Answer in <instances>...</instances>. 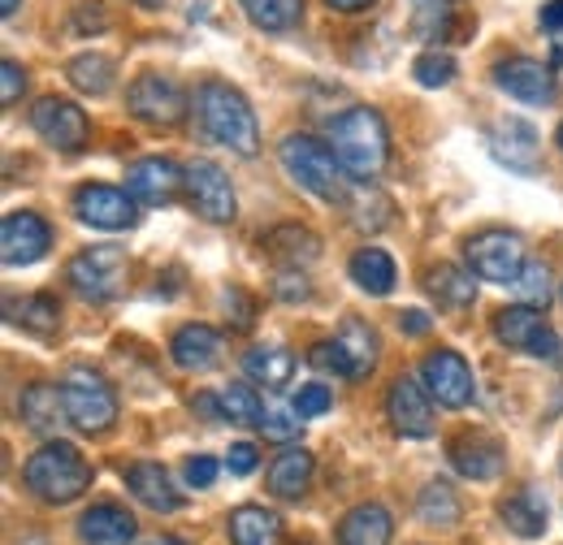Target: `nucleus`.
<instances>
[{"label": "nucleus", "instance_id": "obj_1", "mask_svg": "<svg viewBox=\"0 0 563 545\" xmlns=\"http://www.w3.org/2000/svg\"><path fill=\"white\" fill-rule=\"evenodd\" d=\"M196 113H200V126H205V135L212 143H221V147H230L239 156H256L261 131H256V113L243 100V91H234L221 78H209L196 91Z\"/></svg>", "mask_w": 563, "mask_h": 545}, {"label": "nucleus", "instance_id": "obj_2", "mask_svg": "<svg viewBox=\"0 0 563 545\" xmlns=\"http://www.w3.org/2000/svg\"><path fill=\"white\" fill-rule=\"evenodd\" d=\"M330 143H334V156L343 160V169L355 178H377L390 160V131H386L382 113L368 109V104L347 109L330 126Z\"/></svg>", "mask_w": 563, "mask_h": 545}, {"label": "nucleus", "instance_id": "obj_3", "mask_svg": "<svg viewBox=\"0 0 563 545\" xmlns=\"http://www.w3.org/2000/svg\"><path fill=\"white\" fill-rule=\"evenodd\" d=\"M282 169L303 187L312 191L317 200L325 204H347L352 200V187L343 178V160L334 156V147H325L321 138L312 135H286L278 147Z\"/></svg>", "mask_w": 563, "mask_h": 545}, {"label": "nucleus", "instance_id": "obj_4", "mask_svg": "<svg viewBox=\"0 0 563 545\" xmlns=\"http://www.w3.org/2000/svg\"><path fill=\"white\" fill-rule=\"evenodd\" d=\"M22 480H26V489L35 498L66 507L74 498H82V489L91 485V468H87V459H82L78 446H70V442H48V446H40L26 459Z\"/></svg>", "mask_w": 563, "mask_h": 545}, {"label": "nucleus", "instance_id": "obj_5", "mask_svg": "<svg viewBox=\"0 0 563 545\" xmlns=\"http://www.w3.org/2000/svg\"><path fill=\"white\" fill-rule=\"evenodd\" d=\"M62 394H66V415H70L74 429H82V433L113 429L118 394H113V386L96 368H70L66 381H62Z\"/></svg>", "mask_w": 563, "mask_h": 545}, {"label": "nucleus", "instance_id": "obj_6", "mask_svg": "<svg viewBox=\"0 0 563 545\" xmlns=\"http://www.w3.org/2000/svg\"><path fill=\"white\" fill-rule=\"evenodd\" d=\"M126 252L122 247H87L82 256H74L70 269H66V281L74 286L78 299H91V303H109L122 294L126 286Z\"/></svg>", "mask_w": 563, "mask_h": 545}, {"label": "nucleus", "instance_id": "obj_7", "mask_svg": "<svg viewBox=\"0 0 563 545\" xmlns=\"http://www.w3.org/2000/svg\"><path fill=\"white\" fill-rule=\"evenodd\" d=\"M464 256H468V269L482 281H498V286H511L525 269V243H520V234H507V230H486V234L468 238Z\"/></svg>", "mask_w": 563, "mask_h": 545}, {"label": "nucleus", "instance_id": "obj_8", "mask_svg": "<svg viewBox=\"0 0 563 545\" xmlns=\"http://www.w3.org/2000/svg\"><path fill=\"white\" fill-rule=\"evenodd\" d=\"M494 334L498 342H507L511 351H525V355H538V359H555L563 346L560 334L547 325L542 308H529V303H511L494 316Z\"/></svg>", "mask_w": 563, "mask_h": 545}, {"label": "nucleus", "instance_id": "obj_9", "mask_svg": "<svg viewBox=\"0 0 563 545\" xmlns=\"http://www.w3.org/2000/svg\"><path fill=\"white\" fill-rule=\"evenodd\" d=\"M126 104H131V113L140 122L165 126V131L187 118V96H183V87L169 74H140L131 82V91H126Z\"/></svg>", "mask_w": 563, "mask_h": 545}, {"label": "nucleus", "instance_id": "obj_10", "mask_svg": "<svg viewBox=\"0 0 563 545\" xmlns=\"http://www.w3.org/2000/svg\"><path fill=\"white\" fill-rule=\"evenodd\" d=\"M421 381L424 390L438 399V408H468L473 403V368H468V359L460 355V351H433V355H424L421 364Z\"/></svg>", "mask_w": 563, "mask_h": 545}, {"label": "nucleus", "instance_id": "obj_11", "mask_svg": "<svg viewBox=\"0 0 563 545\" xmlns=\"http://www.w3.org/2000/svg\"><path fill=\"white\" fill-rule=\"evenodd\" d=\"M53 247V230L44 216L35 212H9L0 225V256L9 269H26L35 260H44Z\"/></svg>", "mask_w": 563, "mask_h": 545}, {"label": "nucleus", "instance_id": "obj_12", "mask_svg": "<svg viewBox=\"0 0 563 545\" xmlns=\"http://www.w3.org/2000/svg\"><path fill=\"white\" fill-rule=\"evenodd\" d=\"M31 126L44 143H53L57 152H78L91 126H87V113L74 104V100H57V96H44L35 109H31Z\"/></svg>", "mask_w": 563, "mask_h": 545}, {"label": "nucleus", "instance_id": "obj_13", "mask_svg": "<svg viewBox=\"0 0 563 545\" xmlns=\"http://www.w3.org/2000/svg\"><path fill=\"white\" fill-rule=\"evenodd\" d=\"M494 82H498L507 96L525 100V104H555V100H560V82H555L551 66H542V62H533V57L498 62Z\"/></svg>", "mask_w": 563, "mask_h": 545}, {"label": "nucleus", "instance_id": "obj_14", "mask_svg": "<svg viewBox=\"0 0 563 545\" xmlns=\"http://www.w3.org/2000/svg\"><path fill=\"white\" fill-rule=\"evenodd\" d=\"M187 196L200 216L209 221H234V191H230V178L221 165L212 160H191L187 165Z\"/></svg>", "mask_w": 563, "mask_h": 545}, {"label": "nucleus", "instance_id": "obj_15", "mask_svg": "<svg viewBox=\"0 0 563 545\" xmlns=\"http://www.w3.org/2000/svg\"><path fill=\"white\" fill-rule=\"evenodd\" d=\"M486 138L498 165L511 174H538V131L525 118H498Z\"/></svg>", "mask_w": 563, "mask_h": 545}, {"label": "nucleus", "instance_id": "obj_16", "mask_svg": "<svg viewBox=\"0 0 563 545\" xmlns=\"http://www.w3.org/2000/svg\"><path fill=\"white\" fill-rule=\"evenodd\" d=\"M187 187V169H178L174 160H161V156H147L135 160L126 169V191L140 200V204H169L178 191Z\"/></svg>", "mask_w": 563, "mask_h": 545}, {"label": "nucleus", "instance_id": "obj_17", "mask_svg": "<svg viewBox=\"0 0 563 545\" xmlns=\"http://www.w3.org/2000/svg\"><path fill=\"white\" fill-rule=\"evenodd\" d=\"M386 411H390V420L404 437H429L433 433V394L424 390V381L399 377L386 394Z\"/></svg>", "mask_w": 563, "mask_h": 545}, {"label": "nucleus", "instance_id": "obj_18", "mask_svg": "<svg viewBox=\"0 0 563 545\" xmlns=\"http://www.w3.org/2000/svg\"><path fill=\"white\" fill-rule=\"evenodd\" d=\"M131 200L135 196H126L118 187H82L74 196V212L96 230H126V225H135V204Z\"/></svg>", "mask_w": 563, "mask_h": 545}, {"label": "nucleus", "instance_id": "obj_19", "mask_svg": "<svg viewBox=\"0 0 563 545\" xmlns=\"http://www.w3.org/2000/svg\"><path fill=\"white\" fill-rule=\"evenodd\" d=\"M18 415H22V420H26V429H31V433H40V437L57 433V429H62V420H70V415H66V394H62V386H48V381L26 386V390H22V399H18Z\"/></svg>", "mask_w": 563, "mask_h": 545}, {"label": "nucleus", "instance_id": "obj_20", "mask_svg": "<svg viewBox=\"0 0 563 545\" xmlns=\"http://www.w3.org/2000/svg\"><path fill=\"white\" fill-rule=\"evenodd\" d=\"M169 355L183 372H209L221 364V334L212 325H183L169 342Z\"/></svg>", "mask_w": 563, "mask_h": 545}, {"label": "nucleus", "instance_id": "obj_21", "mask_svg": "<svg viewBox=\"0 0 563 545\" xmlns=\"http://www.w3.org/2000/svg\"><path fill=\"white\" fill-rule=\"evenodd\" d=\"M78 533H82V542L91 545H126L135 542V515L126 507H118V502H100V507L82 511Z\"/></svg>", "mask_w": 563, "mask_h": 545}, {"label": "nucleus", "instance_id": "obj_22", "mask_svg": "<svg viewBox=\"0 0 563 545\" xmlns=\"http://www.w3.org/2000/svg\"><path fill=\"white\" fill-rule=\"evenodd\" d=\"M126 489L140 498L147 511H161V515H169V511L183 507V493L169 485L161 464H131L126 468Z\"/></svg>", "mask_w": 563, "mask_h": 545}, {"label": "nucleus", "instance_id": "obj_23", "mask_svg": "<svg viewBox=\"0 0 563 545\" xmlns=\"http://www.w3.org/2000/svg\"><path fill=\"white\" fill-rule=\"evenodd\" d=\"M390 533H395V524H390L386 507L360 502L339 524V545H390Z\"/></svg>", "mask_w": 563, "mask_h": 545}, {"label": "nucleus", "instance_id": "obj_24", "mask_svg": "<svg viewBox=\"0 0 563 545\" xmlns=\"http://www.w3.org/2000/svg\"><path fill=\"white\" fill-rule=\"evenodd\" d=\"M451 464L455 472L468 480H494L503 472V446L494 437H460L451 446Z\"/></svg>", "mask_w": 563, "mask_h": 545}, {"label": "nucleus", "instance_id": "obj_25", "mask_svg": "<svg viewBox=\"0 0 563 545\" xmlns=\"http://www.w3.org/2000/svg\"><path fill=\"white\" fill-rule=\"evenodd\" d=\"M498 515H503V524H507L516 537H525V542H533V537L547 533V502H542L538 489H520V493L503 498V502H498Z\"/></svg>", "mask_w": 563, "mask_h": 545}, {"label": "nucleus", "instance_id": "obj_26", "mask_svg": "<svg viewBox=\"0 0 563 545\" xmlns=\"http://www.w3.org/2000/svg\"><path fill=\"white\" fill-rule=\"evenodd\" d=\"M243 372L252 381H261L265 390H282L295 377V355L286 346H256V351L243 355Z\"/></svg>", "mask_w": 563, "mask_h": 545}, {"label": "nucleus", "instance_id": "obj_27", "mask_svg": "<svg viewBox=\"0 0 563 545\" xmlns=\"http://www.w3.org/2000/svg\"><path fill=\"white\" fill-rule=\"evenodd\" d=\"M312 455L303 451V446H290V451H282L278 459H274V468H269V493H278V498H299L308 485H312Z\"/></svg>", "mask_w": 563, "mask_h": 545}, {"label": "nucleus", "instance_id": "obj_28", "mask_svg": "<svg viewBox=\"0 0 563 545\" xmlns=\"http://www.w3.org/2000/svg\"><path fill=\"white\" fill-rule=\"evenodd\" d=\"M347 269H352L355 286H360V290H368V294H390V290H395V281H399L395 260H390L382 247H360Z\"/></svg>", "mask_w": 563, "mask_h": 545}, {"label": "nucleus", "instance_id": "obj_29", "mask_svg": "<svg viewBox=\"0 0 563 545\" xmlns=\"http://www.w3.org/2000/svg\"><path fill=\"white\" fill-rule=\"evenodd\" d=\"M9 321L22 325L26 334L48 338V334H57V325H62V308H57L53 294H31V299H22V303H9Z\"/></svg>", "mask_w": 563, "mask_h": 545}, {"label": "nucleus", "instance_id": "obj_30", "mask_svg": "<svg viewBox=\"0 0 563 545\" xmlns=\"http://www.w3.org/2000/svg\"><path fill=\"white\" fill-rule=\"evenodd\" d=\"M239 9L247 13L252 26H261L269 35L299 26V18H303V0H239Z\"/></svg>", "mask_w": 563, "mask_h": 545}, {"label": "nucleus", "instance_id": "obj_31", "mask_svg": "<svg viewBox=\"0 0 563 545\" xmlns=\"http://www.w3.org/2000/svg\"><path fill=\"white\" fill-rule=\"evenodd\" d=\"M429 294L438 299V303H446V308H468L473 299H477V281H473V272L455 269V265H438V269H429Z\"/></svg>", "mask_w": 563, "mask_h": 545}, {"label": "nucleus", "instance_id": "obj_32", "mask_svg": "<svg viewBox=\"0 0 563 545\" xmlns=\"http://www.w3.org/2000/svg\"><path fill=\"white\" fill-rule=\"evenodd\" d=\"M225 529H230L234 545H265L278 537V515L265 511V507H239Z\"/></svg>", "mask_w": 563, "mask_h": 545}, {"label": "nucleus", "instance_id": "obj_33", "mask_svg": "<svg viewBox=\"0 0 563 545\" xmlns=\"http://www.w3.org/2000/svg\"><path fill=\"white\" fill-rule=\"evenodd\" d=\"M417 511H421L424 524H433V529H455L460 524V498H455V489L446 480L424 485L421 498H417Z\"/></svg>", "mask_w": 563, "mask_h": 545}, {"label": "nucleus", "instance_id": "obj_34", "mask_svg": "<svg viewBox=\"0 0 563 545\" xmlns=\"http://www.w3.org/2000/svg\"><path fill=\"white\" fill-rule=\"evenodd\" d=\"M70 82L82 91V96H104L109 87H113V62L104 57V53H82V57H74L70 66Z\"/></svg>", "mask_w": 563, "mask_h": 545}, {"label": "nucleus", "instance_id": "obj_35", "mask_svg": "<svg viewBox=\"0 0 563 545\" xmlns=\"http://www.w3.org/2000/svg\"><path fill=\"white\" fill-rule=\"evenodd\" d=\"M339 342H343V351H347V359H352L355 381L377 368V334H373L364 321H347V325L339 330Z\"/></svg>", "mask_w": 563, "mask_h": 545}, {"label": "nucleus", "instance_id": "obj_36", "mask_svg": "<svg viewBox=\"0 0 563 545\" xmlns=\"http://www.w3.org/2000/svg\"><path fill=\"white\" fill-rule=\"evenodd\" d=\"M269 252H274L278 260H290V265H308V260H317L321 243H317V234L303 230V225H282V230L269 234Z\"/></svg>", "mask_w": 563, "mask_h": 545}, {"label": "nucleus", "instance_id": "obj_37", "mask_svg": "<svg viewBox=\"0 0 563 545\" xmlns=\"http://www.w3.org/2000/svg\"><path fill=\"white\" fill-rule=\"evenodd\" d=\"M347 208H352V221L360 225V230H368V234H377V230H386L390 225V212H395V204L386 200V196H377V191H352V200H347Z\"/></svg>", "mask_w": 563, "mask_h": 545}, {"label": "nucleus", "instance_id": "obj_38", "mask_svg": "<svg viewBox=\"0 0 563 545\" xmlns=\"http://www.w3.org/2000/svg\"><path fill=\"white\" fill-rule=\"evenodd\" d=\"M221 411H225L230 424H256L261 429V420H265V408H261L256 390L252 386H239V381L221 390Z\"/></svg>", "mask_w": 563, "mask_h": 545}, {"label": "nucleus", "instance_id": "obj_39", "mask_svg": "<svg viewBox=\"0 0 563 545\" xmlns=\"http://www.w3.org/2000/svg\"><path fill=\"white\" fill-rule=\"evenodd\" d=\"M511 286H516L520 303H529V308H542V312H547V303H551V269H547L542 260H538V265H525Z\"/></svg>", "mask_w": 563, "mask_h": 545}, {"label": "nucleus", "instance_id": "obj_40", "mask_svg": "<svg viewBox=\"0 0 563 545\" xmlns=\"http://www.w3.org/2000/svg\"><path fill=\"white\" fill-rule=\"evenodd\" d=\"M308 364L317 368V372H330V377H352V359H347V351H343V342H317L312 351H308Z\"/></svg>", "mask_w": 563, "mask_h": 545}, {"label": "nucleus", "instance_id": "obj_41", "mask_svg": "<svg viewBox=\"0 0 563 545\" xmlns=\"http://www.w3.org/2000/svg\"><path fill=\"white\" fill-rule=\"evenodd\" d=\"M412 74H417L421 87H446V82L455 78V62H451L446 53H421V57L412 62Z\"/></svg>", "mask_w": 563, "mask_h": 545}, {"label": "nucleus", "instance_id": "obj_42", "mask_svg": "<svg viewBox=\"0 0 563 545\" xmlns=\"http://www.w3.org/2000/svg\"><path fill=\"white\" fill-rule=\"evenodd\" d=\"M299 429H303V415L299 411H265V420H261V433L274 437V442L299 437Z\"/></svg>", "mask_w": 563, "mask_h": 545}, {"label": "nucleus", "instance_id": "obj_43", "mask_svg": "<svg viewBox=\"0 0 563 545\" xmlns=\"http://www.w3.org/2000/svg\"><path fill=\"white\" fill-rule=\"evenodd\" d=\"M330 408H334V394H330V386H299V394H295V411H299L303 420H312V415H325Z\"/></svg>", "mask_w": 563, "mask_h": 545}, {"label": "nucleus", "instance_id": "obj_44", "mask_svg": "<svg viewBox=\"0 0 563 545\" xmlns=\"http://www.w3.org/2000/svg\"><path fill=\"white\" fill-rule=\"evenodd\" d=\"M256 464H261V455H256V446H252V442H239V446H230V455H225L230 477H252V472H256Z\"/></svg>", "mask_w": 563, "mask_h": 545}, {"label": "nucleus", "instance_id": "obj_45", "mask_svg": "<svg viewBox=\"0 0 563 545\" xmlns=\"http://www.w3.org/2000/svg\"><path fill=\"white\" fill-rule=\"evenodd\" d=\"M22 87H26L22 66H18V62H4V66H0V100H4V104H18Z\"/></svg>", "mask_w": 563, "mask_h": 545}, {"label": "nucleus", "instance_id": "obj_46", "mask_svg": "<svg viewBox=\"0 0 563 545\" xmlns=\"http://www.w3.org/2000/svg\"><path fill=\"white\" fill-rule=\"evenodd\" d=\"M212 480H217V459L196 455V459L187 464V485H191V489H209Z\"/></svg>", "mask_w": 563, "mask_h": 545}, {"label": "nucleus", "instance_id": "obj_47", "mask_svg": "<svg viewBox=\"0 0 563 545\" xmlns=\"http://www.w3.org/2000/svg\"><path fill=\"white\" fill-rule=\"evenodd\" d=\"M278 294L295 303V299H308V294H312V286H308V277H303V272H282V277H278Z\"/></svg>", "mask_w": 563, "mask_h": 545}, {"label": "nucleus", "instance_id": "obj_48", "mask_svg": "<svg viewBox=\"0 0 563 545\" xmlns=\"http://www.w3.org/2000/svg\"><path fill=\"white\" fill-rule=\"evenodd\" d=\"M429 325H433V321L424 316L421 308H412V312H404V316H399V330H404V334H412V338L429 334Z\"/></svg>", "mask_w": 563, "mask_h": 545}, {"label": "nucleus", "instance_id": "obj_49", "mask_svg": "<svg viewBox=\"0 0 563 545\" xmlns=\"http://www.w3.org/2000/svg\"><path fill=\"white\" fill-rule=\"evenodd\" d=\"M542 31H551L555 40H563V0L542 4Z\"/></svg>", "mask_w": 563, "mask_h": 545}, {"label": "nucleus", "instance_id": "obj_50", "mask_svg": "<svg viewBox=\"0 0 563 545\" xmlns=\"http://www.w3.org/2000/svg\"><path fill=\"white\" fill-rule=\"evenodd\" d=\"M330 9H339V13H360V9H368L373 0H325Z\"/></svg>", "mask_w": 563, "mask_h": 545}, {"label": "nucleus", "instance_id": "obj_51", "mask_svg": "<svg viewBox=\"0 0 563 545\" xmlns=\"http://www.w3.org/2000/svg\"><path fill=\"white\" fill-rule=\"evenodd\" d=\"M0 13H4V18H13V13H18V0H0Z\"/></svg>", "mask_w": 563, "mask_h": 545}, {"label": "nucleus", "instance_id": "obj_52", "mask_svg": "<svg viewBox=\"0 0 563 545\" xmlns=\"http://www.w3.org/2000/svg\"><path fill=\"white\" fill-rule=\"evenodd\" d=\"M143 545H187V542H178V537H152V542H143Z\"/></svg>", "mask_w": 563, "mask_h": 545}, {"label": "nucleus", "instance_id": "obj_53", "mask_svg": "<svg viewBox=\"0 0 563 545\" xmlns=\"http://www.w3.org/2000/svg\"><path fill=\"white\" fill-rule=\"evenodd\" d=\"M135 4H143V9H161L165 0H135Z\"/></svg>", "mask_w": 563, "mask_h": 545}, {"label": "nucleus", "instance_id": "obj_54", "mask_svg": "<svg viewBox=\"0 0 563 545\" xmlns=\"http://www.w3.org/2000/svg\"><path fill=\"white\" fill-rule=\"evenodd\" d=\"M18 545H48L44 537H26V542H18Z\"/></svg>", "mask_w": 563, "mask_h": 545}, {"label": "nucleus", "instance_id": "obj_55", "mask_svg": "<svg viewBox=\"0 0 563 545\" xmlns=\"http://www.w3.org/2000/svg\"><path fill=\"white\" fill-rule=\"evenodd\" d=\"M560 143H563V126H560Z\"/></svg>", "mask_w": 563, "mask_h": 545}]
</instances>
